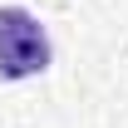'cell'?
Segmentation results:
<instances>
[{"label": "cell", "mask_w": 128, "mask_h": 128, "mask_svg": "<svg viewBox=\"0 0 128 128\" xmlns=\"http://www.w3.org/2000/svg\"><path fill=\"white\" fill-rule=\"evenodd\" d=\"M54 49H49L44 20L25 5H0V79H34L44 74Z\"/></svg>", "instance_id": "obj_1"}]
</instances>
